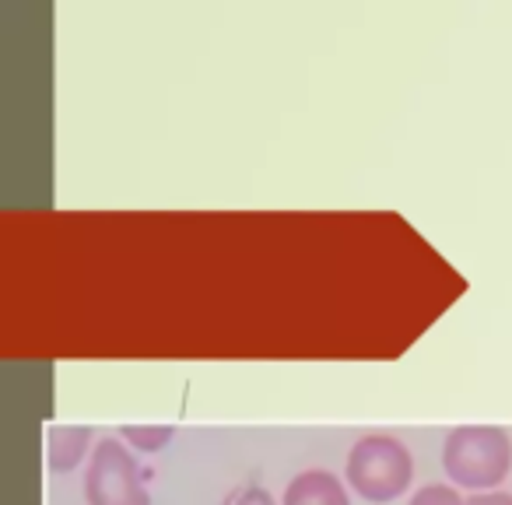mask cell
<instances>
[{
    "instance_id": "obj_9",
    "label": "cell",
    "mask_w": 512,
    "mask_h": 505,
    "mask_svg": "<svg viewBox=\"0 0 512 505\" xmlns=\"http://www.w3.org/2000/svg\"><path fill=\"white\" fill-rule=\"evenodd\" d=\"M470 505H512V491H477L470 495Z\"/></svg>"
},
{
    "instance_id": "obj_7",
    "label": "cell",
    "mask_w": 512,
    "mask_h": 505,
    "mask_svg": "<svg viewBox=\"0 0 512 505\" xmlns=\"http://www.w3.org/2000/svg\"><path fill=\"white\" fill-rule=\"evenodd\" d=\"M407 505H470V498H463L456 484L435 481V484H425V488L414 491Z\"/></svg>"
},
{
    "instance_id": "obj_8",
    "label": "cell",
    "mask_w": 512,
    "mask_h": 505,
    "mask_svg": "<svg viewBox=\"0 0 512 505\" xmlns=\"http://www.w3.org/2000/svg\"><path fill=\"white\" fill-rule=\"evenodd\" d=\"M221 505H278V502H274V495L264 484H239V488H232L221 498Z\"/></svg>"
},
{
    "instance_id": "obj_2",
    "label": "cell",
    "mask_w": 512,
    "mask_h": 505,
    "mask_svg": "<svg viewBox=\"0 0 512 505\" xmlns=\"http://www.w3.org/2000/svg\"><path fill=\"white\" fill-rule=\"evenodd\" d=\"M344 477H348V488L358 491L365 502L386 505L411 488L414 456L400 439H393L386 432H372L351 446Z\"/></svg>"
},
{
    "instance_id": "obj_6",
    "label": "cell",
    "mask_w": 512,
    "mask_h": 505,
    "mask_svg": "<svg viewBox=\"0 0 512 505\" xmlns=\"http://www.w3.org/2000/svg\"><path fill=\"white\" fill-rule=\"evenodd\" d=\"M172 425H123L120 439L127 442L130 449H141V453H162L172 442Z\"/></svg>"
},
{
    "instance_id": "obj_5",
    "label": "cell",
    "mask_w": 512,
    "mask_h": 505,
    "mask_svg": "<svg viewBox=\"0 0 512 505\" xmlns=\"http://www.w3.org/2000/svg\"><path fill=\"white\" fill-rule=\"evenodd\" d=\"M92 428L88 425H53L46 432V463L57 474H71L74 467L85 463V456H92Z\"/></svg>"
},
{
    "instance_id": "obj_3",
    "label": "cell",
    "mask_w": 512,
    "mask_h": 505,
    "mask_svg": "<svg viewBox=\"0 0 512 505\" xmlns=\"http://www.w3.org/2000/svg\"><path fill=\"white\" fill-rule=\"evenodd\" d=\"M85 502L88 505H151L144 488V474L137 467L134 449L123 439L95 442L85 470Z\"/></svg>"
},
{
    "instance_id": "obj_4",
    "label": "cell",
    "mask_w": 512,
    "mask_h": 505,
    "mask_svg": "<svg viewBox=\"0 0 512 505\" xmlns=\"http://www.w3.org/2000/svg\"><path fill=\"white\" fill-rule=\"evenodd\" d=\"M281 505H351L348 484L330 470H302L288 481Z\"/></svg>"
},
{
    "instance_id": "obj_1",
    "label": "cell",
    "mask_w": 512,
    "mask_h": 505,
    "mask_svg": "<svg viewBox=\"0 0 512 505\" xmlns=\"http://www.w3.org/2000/svg\"><path fill=\"white\" fill-rule=\"evenodd\" d=\"M449 484L467 491H498L512 470V439L498 425H456L442 442Z\"/></svg>"
}]
</instances>
